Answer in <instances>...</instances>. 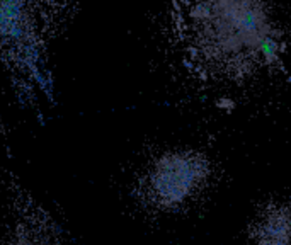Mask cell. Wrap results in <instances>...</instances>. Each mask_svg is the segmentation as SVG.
<instances>
[{
	"mask_svg": "<svg viewBox=\"0 0 291 245\" xmlns=\"http://www.w3.org/2000/svg\"><path fill=\"white\" fill-rule=\"evenodd\" d=\"M168 40L184 70L209 85L252 82L288 51L285 28L262 2H174Z\"/></svg>",
	"mask_w": 291,
	"mask_h": 245,
	"instance_id": "6da1fadb",
	"label": "cell"
},
{
	"mask_svg": "<svg viewBox=\"0 0 291 245\" xmlns=\"http://www.w3.org/2000/svg\"><path fill=\"white\" fill-rule=\"evenodd\" d=\"M214 174L209 155L196 148H170L155 157L138 177L136 196L155 213H177L208 191Z\"/></svg>",
	"mask_w": 291,
	"mask_h": 245,
	"instance_id": "7a4b0ae2",
	"label": "cell"
},
{
	"mask_svg": "<svg viewBox=\"0 0 291 245\" xmlns=\"http://www.w3.org/2000/svg\"><path fill=\"white\" fill-rule=\"evenodd\" d=\"M249 245H291V203L273 201L255 213L247 232Z\"/></svg>",
	"mask_w": 291,
	"mask_h": 245,
	"instance_id": "3957f363",
	"label": "cell"
}]
</instances>
